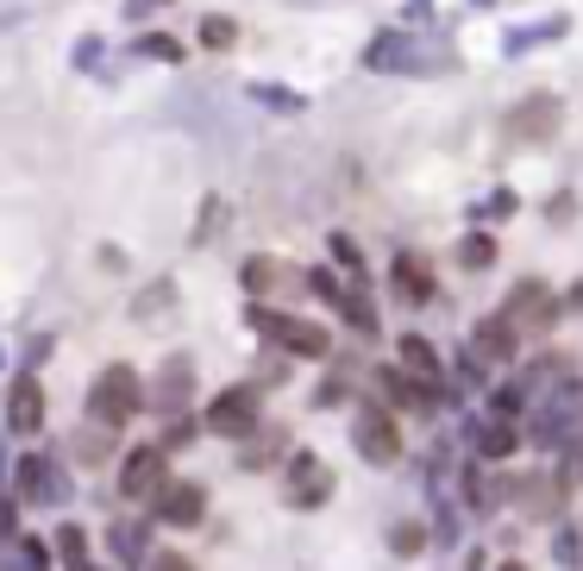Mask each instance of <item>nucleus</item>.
Wrapping results in <instances>:
<instances>
[{
	"mask_svg": "<svg viewBox=\"0 0 583 571\" xmlns=\"http://www.w3.org/2000/svg\"><path fill=\"white\" fill-rule=\"evenodd\" d=\"M151 571H194V565H189V559H182V552H163V559H157Z\"/></svg>",
	"mask_w": 583,
	"mask_h": 571,
	"instance_id": "19",
	"label": "nucleus"
},
{
	"mask_svg": "<svg viewBox=\"0 0 583 571\" xmlns=\"http://www.w3.org/2000/svg\"><path fill=\"white\" fill-rule=\"evenodd\" d=\"M208 427H214V434H252L257 427V390H226L214 402V409H208Z\"/></svg>",
	"mask_w": 583,
	"mask_h": 571,
	"instance_id": "5",
	"label": "nucleus"
},
{
	"mask_svg": "<svg viewBox=\"0 0 583 571\" xmlns=\"http://www.w3.org/2000/svg\"><path fill=\"white\" fill-rule=\"evenodd\" d=\"M389 540H395V552H421V540H427V533H421V528H395Z\"/></svg>",
	"mask_w": 583,
	"mask_h": 571,
	"instance_id": "17",
	"label": "nucleus"
},
{
	"mask_svg": "<svg viewBox=\"0 0 583 571\" xmlns=\"http://www.w3.org/2000/svg\"><path fill=\"white\" fill-rule=\"evenodd\" d=\"M484 453H515V427H489V434H484Z\"/></svg>",
	"mask_w": 583,
	"mask_h": 571,
	"instance_id": "16",
	"label": "nucleus"
},
{
	"mask_svg": "<svg viewBox=\"0 0 583 571\" xmlns=\"http://www.w3.org/2000/svg\"><path fill=\"white\" fill-rule=\"evenodd\" d=\"M157 477H163V446H138L119 472V496H151Z\"/></svg>",
	"mask_w": 583,
	"mask_h": 571,
	"instance_id": "8",
	"label": "nucleus"
},
{
	"mask_svg": "<svg viewBox=\"0 0 583 571\" xmlns=\"http://www.w3.org/2000/svg\"><path fill=\"white\" fill-rule=\"evenodd\" d=\"M132 414H138V371L132 364H107L95 377V390H88V421L107 427V434H119Z\"/></svg>",
	"mask_w": 583,
	"mask_h": 571,
	"instance_id": "1",
	"label": "nucleus"
},
{
	"mask_svg": "<svg viewBox=\"0 0 583 571\" xmlns=\"http://www.w3.org/2000/svg\"><path fill=\"white\" fill-rule=\"evenodd\" d=\"M502 320L508 327H552V289H545V283H521V289L508 296Z\"/></svg>",
	"mask_w": 583,
	"mask_h": 571,
	"instance_id": "7",
	"label": "nucleus"
},
{
	"mask_svg": "<svg viewBox=\"0 0 583 571\" xmlns=\"http://www.w3.org/2000/svg\"><path fill=\"white\" fill-rule=\"evenodd\" d=\"M201 509H208L201 484H176V490H163V503H157V515H163L170 528H194V521H201Z\"/></svg>",
	"mask_w": 583,
	"mask_h": 571,
	"instance_id": "9",
	"label": "nucleus"
},
{
	"mask_svg": "<svg viewBox=\"0 0 583 571\" xmlns=\"http://www.w3.org/2000/svg\"><path fill=\"white\" fill-rule=\"evenodd\" d=\"M252 327L264 339H276L283 352L295 358H327V327H314V320H295V315H271V308H257Z\"/></svg>",
	"mask_w": 583,
	"mask_h": 571,
	"instance_id": "2",
	"label": "nucleus"
},
{
	"mask_svg": "<svg viewBox=\"0 0 583 571\" xmlns=\"http://www.w3.org/2000/svg\"><path fill=\"white\" fill-rule=\"evenodd\" d=\"M559 101L552 95H533V101H521V107H515V114H508V133L521 138V145H545V138L559 133Z\"/></svg>",
	"mask_w": 583,
	"mask_h": 571,
	"instance_id": "4",
	"label": "nucleus"
},
{
	"mask_svg": "<svg viewBox=\"0 0 583 571\" xmlns=\"http://www.w3.org/2000/svg\"><path fill=\"white\" fill-rule=\"evenodd\" d=\"M477 352L508 364V358H515V327H508V320H484V327H477Z\"/></svg>",
	"mask_w": 583,
	"mask_h": 571,
	"instance_id": "12",
	"label": "nucleus"
},
{
	"mask_svg": "<svg viewBox=\"0 0 583 571\" xmlns=\"http://www.w3.org/2000/svg\"><path fill=\"white\" fill-rule=\"evenodd\" d=\"M7 421H13V434H39V427H44L39 377H13V390H7Z\"/></svg>",
	"mask_w": 583,
	"mask_h": 571,
	"instance_id": "6",
	"label": "nucleus"
},
{
	"mask_svg": "<svg viewBox=\"0 0 583 571\" xmlns=\"http://www.w3.org/2000/svg\"><path fill=\"white\" fill-rule=\"evenodd\" d=\"M395 296H402V302H427L433 296V271L414 252L395 257Z\"/></svg>",
	"mask_w": 583,
	"mask_h": 571,
	"instance_id": "11",
	"label": "nucleus"
},
{
	"mask_svg": "<svg viewBox=\"0 0 583 571\" xmlns=\"http://www.w3.org/2000/svg\"><path fill=\"white\" fill-rule=\"evenodd\" d=\"M402 364H414V371H421V377H439V358H433V346H427V339H402Z\"/></svg>",
	"mask_w": 583,
	"mask_h": 571,
	"instance_id": "13",
	"label": "nucleus"
},
{
	"mask_svg": "<svg viewBox=\"0 0 583 571\" xmlns=\"http://www.w3.org/2000/svg\"><path fill=\"white\" fill-rule=\"evenodd\" d=\"M351 446H358L370 465H395V458H402V421L389 409H364L358 427H351Z\"/></svg>",
	"mask_w": 583,
	"mask_h": 571,
	"instance_id": "3",
	"label": "nucleus"
},
{
	"mask_svg": "<svg viewBox=\"0 0 583 571\" xmlns=\"http://www.w3.org/2000/svg\"><path fill=\"white\" fill-rule=\"evenodd\" d=\"M276 283H283V264L276 257H252L245 264V289H276Z\"/></svg>",
	"mask_w": 583,
	"mask_h": 571,
	"instance_id": "14",
	"label": "nucleus"
},
{
	"mask_svg": "<svg viewBox=\"0 0 583 571\" xmlns=\"http://www.w3.org/2000/svg\"><path fill=\"white\" fill-rule=\"evenodd\" d=\"M233 39H239L233 20H201V44H208V51H226Z\"/></svg>",
	"mask_w": 583,
	"mask_h": 571,
	"instance_id": "15",
	"label": "nucleus"
},
{
	"mask_svg": "<svg viewBox=\"0 0 583 571\" xmlns=\"http://www.w3.org/2000/svg\"><path fill=\"white\" fill-rule=\"evenodd\" d=\"M489 257H496V252H489V239H470V245H465V264H489Z\"/></svg>",
	"mask_w": 583,
	"mask_h": 571,
	"instance_id": "18",
	"label": "nucleus"
},
{
	"mask_svg": "<svg viewBox=\"0 0 583 571\" xmlns=\"http://www.w3.org/2000/svg\"><path fill=\"white\" fill-rule=\"evenodd\" d=\"M332 490V477L320 458H295V477H289V503L295 509H308V503H320V496Z\"/></svg>",
	"mask_w": 583,
	"mask_h": 571,
	"instance_id": "10",
	"label": "nucleus"
},
{
	"mask_svg": "<svg viewBox=\"0 0 583 571\" xmlns=\"http://www.w3.org/2000/svg\"><path fill=\"white\" fill-rule=\"evenodd\" d=\"M508 571H521V565H508Z\"/></svg>",
	"mask_w": 583,
	"mask_h": 571,
	"instance_id": "20",
	"label": "nucleus"
}]
</instances>
